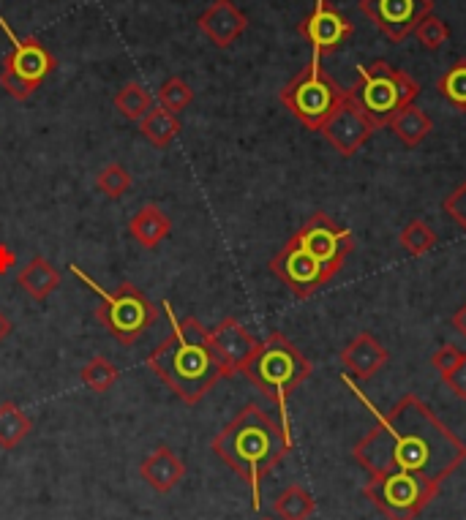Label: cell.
Returning <instances> with one entry per match:
<instances>
[{
	"label": "cell",
	"mask_w": 466,
	"mask_h": 520,
	"mask_svg": "<svg viewBox=\"0 0 466 520\" xmlns=\"http://www.w3.org/2000/svg\"><path fill=\"white\" fill-rule=\"evenodd\" d=\"M368 474L412 471L442 482L466 461V444L417 395H404L377 425L352 447Z\"/></svg>",
	"instance_id": "6da1fadb"
},
{
	"label": "cell",
	"mask_w": 466,
	"mask_h": 520,
	"mask_svg": "<svg viewBox=\"0 0 466 520\" xmlns=\"http://www.w3.org/2000/svg\"><path fill=\"white\" fill-rule=\"evenodd\" d=\"M172 330L148 357V368L167 384L180 401L199 403L221 382L232 379V373L221 360L219 349L213 346L210 330L194 316L175 319L172 305L164 300Z\"/></svg>",
	"instance_id": "7a4b0ae2"
},
{
	"label": "cell",
	"mask_w": 466,
	"mask_h": 520,
	"mask_svg": "<svg viewBox=\"0 0 466 520\" xmlns=\"http://www.w3.org/2000/svg\"><path fill=\"white\" fill-rule=\"evenodd\" d=\"M210 450L248 482L251 507L259 510L262 480L292 452V436L259 403H246L210 442Z\"/></svg>",
	"instance_id": "3957f363"
},
{
	"label": "cell",
	"mask_w": 466,
	"mask_h": 520,
	"mask_svg": "<svg viewBox=\"0 0 466 520\" xmlns=\"http://www.w3.org/2000/svg\"><path fill=\"white\" fill-rule=\"evenodd\" d=\"M240 373L270 403H276L278 414H281V428L292 436L287 403L289 395L295 393L300 384L311 376V363L306 360V354L300 352L298 346L292 344L284 333H270Z\"/></svg>",
	"instance_id": "277c9868"
},
{
	"label": "cell",
	"mask_w": 466,
	"mask_h": 520,
	"mask_svg": "<svg viewBox=\"0 0 466 520\" xmlns=\"http://www.w3.org/2000/svg\"><path fill=\"white\" fill-rule=\"evenodd\" d=\"M420 85L407 71H398L387 60H374L368 66H357L355 85L347 90L355 104L374 128H387L401 109L415 104Z\"/></svg>",
	"instance_id": "5b68a950"
},
{
	"label": "cell",
	"mask_w": 466,
	"mask_h": 520,
	"mask_svg": "<svg viewBox=\"0 0 466 520\" xmlns=\"http://www.w3.org/2000/svg\"><path fill=\"white\" fill-rule=\"evenodd\" d=\"M71 275H77L82 284L93 289L99 295V308H96V319L101 322V327L123 346L139 344V338L148 333L150 327L159 319V311L156 305L150 303L148 295L139 289V286L123 281L118 289H101L93 278H90L82 267L71 265Z\"/></svg>",
	"instance_id": "8992f818"
},
{
	"label": "cell",
	"mask_w": 466,
	"mask_h": 520,
	"mask_svg": "<svg viewBox=\"0 0 466 520\" xmlns=\"http://www.w3.org/2000/svg\"><path fill=\"white\" fill-rule=\"evenodd\" d=\"M281 104L295 115L311 131H322V126L333 118V112L347 99V90L322 69V63L314 55L306 69L289 79L278 93Z\"/></svg>",
	"instance_id": "52a82bcc"
},
{
	"label": "cell",
	"mask_w": 466,
	"mask_h": 520,
	"mask_svg": "<svg viewBox=\"0 0 466 520\" xmlns=\"http://www.w3.org/2000/svg\"><path fill=\"white\" fill-rule=\"evenodd\" d=\"M363 493L387 520H415L437 499L439 482L412 471H382L371 474Z\"/></svg>",
	"instance_id": "ba28073f"
},
{
	"label": "cell",
	"mask_w": 466,
	"mask_h": 520,
	"mask_svg": "<svg viewBox=\"0 0 466 520\" xmlns=\"http://www.w3.org/2000/svg\"><path fill=\"white\" fill-rule=\"evenodd\" d=\"M0 30L11 41V52L3 58V69H0V88L6 90L11 99L28 101L39 90L41 82L55 74L58 60L36 36L20 39L3 17H0Z\"/></svg>",
	"instance_id": "9c48e42d"
},
{
	"label": "cell",
	"mask_w": 466,
	"mask_h": 520,
	"mask_svg": "<svg viewBox=\"0 0 466 520\" xmlns=\"http://www.w3.org/2000/svg\"><path fill=\"white\" fill-rule=\"evenodd\" d=\"M292 237L298 240L300 246L306 248L308 254L317 256L319 265L328 270L330 278L344 267L347 256L352 254V248H355V237H352V232H349L347 226L336 224V221H333L328 213H322V210H317L314 216L308 218L306 224L300 226Z\"/></svg>",
	"instance_id": "30bf717a"
},
{
	"label": "cell",
	"mask_w": 466,
	"mask_h": 520,
	"mask_svg": "<svg viewBox=\"0 0 466 520\" xmlns=\"http://www.w3.org/2000/svg\"><path fill=\"white\" fill-rule=\"evenodd\" d=\"M270 273L295 297H311L330 281V273L319 265L317 256L308 254L295 237H289L287 246L270 259Z\"/></svg>",
	"instance_id": "8fae6325"
},
{
	"label": "cell",
	"mask_w": 466,
	"mask_h": 520,
	"mask_svg": "<svg viewBox=\"0 0 466 520\" xmlns=\"http://www.w3.org/2000/svg\"><path fill=\"white\" fill-rule=\"evenodd\" d=\"M360 11L398 44L412 36L428 14H434V0H360Z\"/></svg>",
	"instance_id": "7c38bea8"
},
{
	"label": "cell",
	"mask_w": 466,
	"mask_h": 520,
	"mask_svg": "<svg viewBox=\"0 0 466 520\" xmlns=\"http://www.w3.org/2000/svg\"><path fill=\"white\" fill-rule=\"evenodd\" d=\"M298 33L311 44L314 55L322 58V55H330V52L341 50V47L352 39L355 25L349 22L347 14H341L333 3L317 0L311 14L300 22Z\"/></svg>",
	"instance_id": "4fadbf2b"
},
{
	"label": "cell",
	"mask_w": 466,
	"mask_h": 520,
	"mask_svg": "<svg viewBox=\"0 0 466 520\" xmlns=\"http://www.w3.org/2000/svg\"><path fill=\"white\" fill-rule=\"evenodd\" d=\"M374 131L377 128L371 126V120L347 96V99L341 101V107L333 112V118L322 126V137L328 139L341 156L352 158L357 150L366 145L368 139L374 137Z\"/></svg>",
	"instance_id": "5bb4252c"
},
{
	"label": "cell",
	"mask_w": 466,
	"mask_h": 520,
	"mask_svg": "<svg viewBox=\"0 0 466 520\" xmlns=\"http://www.w3.org/2000/svg\"><path fill=\"white\" fill-rule=\"evenodd\" d=\"M210 338H213V346L219 349L221 360H224V365H227L232 376L243 371L248 365V360H251L259 349L257 338L248 333L246 327H243L235 316L221 319V322L210 330Z\"/></svg>",
	"instance_id": "9a60e30c"
},
{
	"label": "cell",
	"mask_w": 466,
	"mask_h": 520,
	"mask_svg": "<svg viewBox=\"0 0 466 520\" xmlns=\"http://www.w3.org/2000/svg\"><path fill=\"white\" fill-rule=\"evenodd\" d=\"M197 25L219 50H227L246 33L248 17L232 0H213L208 9L202 11Z\"/></svg>",
	"instance_id": "2e32d148"
},
{
	"label": "cell",
	"mask_w": 466,
	"mask_h": 520,
	"mask_svg": "<svg viewBox=\"0 0 466 520\" xmlns=\"http://www.w3.org/2000/svg\"><path fill=\"white\" fill-rule=\"evenodd\" d=\"M341 363L357 382H368L390 363V352L371 333H360L341 352Z\"/></svg>",
	"instance_id": "e0dca14e"
},
{
	"label": "cell",
	"mask_w": 466,
	"mask_h": 520,
	"mask_svg": "<svg viewBox=\"0 0 466 520\" xmlns=\"http://www.w3.org/2000/svg\"><path fill=\"white\" fill-rule=\"evenodd\" d=\"M139 477L156 493H169L175 491L186 477V463L178 452L169 450L167 444H161L139 463Z\"/></svg>",
	"instance_id": "ac0fdd59"
},
{
	"label": "cell",
	"mask_w": 466,
	"mask_h": 520,
	"mask_svg": "<svg viewBox=\"0 0 466 520\" xmlns=\"http://www.w3.org/2000/svg\"><path fill=\"white\" fill-rule=\"evenodd\" d=\"M169 232H172V221H169L167 213L156 205L139 207L129 221V235L134 237L142 248H156Z\"/></svg>",
	"instance_id": "d6986e66"
},
{
	"label": "cell",
	"mask_w": 466,
	"mask_h": 520,
	"mask_svg": "<svg viewBox=\"0 0 466 520\" xmlns=\"http://www.w3.org/2000/svg\"><path fill=\"white\" fill-rule=\"evenodd\" d=\"M17 284H20L33 300L44 303V300L60 286V273L55 270L52 262L44 259V256H36V259H30L28 265L22 267L20 275H17Z\"/></svg>",
	"instance_id": "ffe728a7"
},
{
	"label": "cell",
	"mask_w": 466,
	"mask_h": 520,
	"mask_svg": "<svg viewBox=\"0 0 466 520\" xmlns=\"http://www.w3.org/2000/svg\"><path fill=\"white\" fill-rule=\"evenodd\" d=\"M387 128H393V134H396V139L404 148H417L434 131V120L428 118L420 107L409 104L407 109H401L396 118L390 120Z\"/></svg>",
	"instance_id": "44dd1931"
},
{
	"label": "cell",
	"mask_w": 466,
	"mask_h": 520,
	"mask_svg": "<svg viewBox=\"0 0 466 520\" xmlns=\"http://www.w3.org/2000/svg\"><path fill=\"white\" fill-rule=\"evenodd\" d=\"M139 131L153 148L164 150L180 134V120L178 115H172L164 107H153L145 118L139 120Z\"/></svg>",
	"instance_id": "7402d4cb"
},
{
	"label": "cell",
	"mask_w": 466,
	"mask_h": 520,
	"mask_svg": "<svg viewBox=\"0 0 466 520\" xmlns=\"http://www.w3.org/2000/svg\"><path fill=\"white\" fill-rule=\"evenodd\" d=\"M33 431V420L22 412L17 403H0V447L3 450H14L22 444Z\"/></svg>",
	"instance_id": "603a6c76"
},
{
	"label": "cell",
	"mask_w": 466,
	"mask_h": 520,
	"mask_svg": "<svg viewBox=\"0 0 466 520\" xmlns=\"http://www.w3.org/2000/svg\"><path fill=\"white\" fill-rule=\"evenodd\" d=\"M314 510H317V501L303 485H289L273 501V512L278 520H308Z\"/></svg>",
	"instance_id": "cb8c5ba5"
},
{
	"label": "cell",
	"mask_w": 466,
	"mask_h": 520,
	"mask_svg": "<svg viewBox=\"0 0 466 520\" xmlns=\"http://www.w3.org/2000/svg\"><path fill=\"white\" fill-rule=\"evenodd\" d=\"M112 104H115V109H118L123 118L131 120V123H139L153 109V96L139 82H129V85H123L115 93Z\"/></svg>",
	"instance_id": "d4e9b609"
},
{
	"label": "cell",
	"mask_w": 466,
	"mask_h": 520,
	"mask_svg": "<svg viewBox=\"0 0 466 520\" xmlns=\"http://www.w3.org/2000/svg\"><path fill=\"white\" fill-rule=\"evenodd\" d=\"M437 90L439 96H442L450 107H456L458 112H466V58L456 60V63L439 77Z\"/></svg>",
	"instance_id": "484cf974"
},
{
	"label": "cell",
	"mask_w": 466,
	"mask_h": 520,
	"mask_svg": "<svg viewBox=\"0 0 466 520\" xmlns=\"http://www.w3.org/2000/svg\"><path fill=\"white\" fill-rule=\"evenodd\" d=\"M437 240V232H434L426 221H420V218H412V221L401 229V235H398V243H401V248H404L409 256L428 254L431 248L437 246Z\"/></svg>",
	"instance_id": "4316f807"
},
{
	"label": "cell",
	"mask_w": 466,
	"mask_h": 520,
	"mask_svg": "<svg viewBox=\"0 0 466 520\" xmlns=\"http://www.w3.org/2000/svg\"><path fill=\"white\" fill-rule=\"evenodd\" d=\"M118 379V365L110 363L107 357H93V360L82 368V382L88 384V390H93V393H107L112 384H118Z\"/></svg>",
	"instance_id": "83f0119b"
},
{
	"label": "cell",
	"mask_w": 466,
	"mask_h": 520,
	"mask_svg": "<svg viewBox=\"0 0 466 520\" xmlns=\"http://www.w3.org/2000/svg\"><path fill=\"white\" fill-rule=\"evenodd\" d=\"M191 101H194V90L189 88V82H186V79L172 77L161 85L159 104L167 109V112H172V115H180L183 109L189 107Z\"/></svg>",
	"instance_id": "f1b7e54d"
},
{
	"label": "cell",
	"mask_w": 466,
	"mask_h": 520,
	"mask_svg": "<svg viewBox=\"0 0 466 520\" xmlns=\"http://www.w3.org/2000/svg\"><path fill=\"white\" fill-rule=\"evenodd\" d=\"M96 188H99L104 197L120 199L123 194H129L131 175L126 172L123 164H110V167H104L99 175H96Z\"/></svg>",
	"instance_id": "f546056e"
},
{
	"label": "cell",
	"mask_w": 466,
	"mask_h": 520,
	"mask_svg": "<svg viewBox=\"0 0 466 520\" xmlns=\"http://www.w3.org/2000/svg\"><path fill=\"white\" fill-rule=\"evenodd\" d=\"M415 36L417 41L423 44V50L437 52L442 50L447 44V39H450V28H447V22H442L439 17H434V14H428L426 20L415 28Z\"/></svg>",
	"instance_id": "4dcf8cb0"
},
{
	"label": "cell",
	"mask_w": 466,
	"mask_h": 520,
	"mask_svg": "<svg viewBox=\"0 0 466 520\" xmlns=\"http://www.w3.org/2000/svg\"><path fill=\"white\" fill-rule=\"evenodd\" d=\"M442 210H445L447 216L453 218L461 229H466V183H461L456 191H450V197L442 202Z\"/></svg>",
	"instance_id": "1f68e13d"
},
{
	"label": "cell",
	"mask_w": 466,
	"mask_h": 520,
	"mask_svg": "<svg viewBox=\"0 0 466 520\" xmlns=\"http://www.w3.org/2000/svg\"><path fill=\"white\" fill-rule=\"evenodd\" d=\"M464 354H466L464 349H458V346H453V344H445V346H439L437 352H434V357H431V365H434V368L439 371V376H442V373L453 371V368L458 365V360H461Z\"/></svg>",
	"instance_id": "d6a6232c"
},
{
	"label": "cell",
	"mask_w": 466,
	"mask_h": 520,
	"mask_svg": "<svg viewBox=\"0 0 466 520\" xmlns=\"http://www.w3.org/2000/svg\"><path fill=\"white\" fill-rule=\"evenodd\" d=\"M442 382L447 384V390L456 395V398L466 401V354L458 360V365L453 371L442 373Z\"/></svg>",
	"instance_id": "836d02e7"
},
{
	"label": "cell",
	"mask_w": 466,
	"mask_h": 520,
	"mask_svg": "<svg viewBox=\"0 0 466 520\" xmlns=\"http://www.w3.org/2000/svg\"><path fill=\"white\" fill-rule=\"evenodd\" d=\"M17 265V254L6 243H0V275H6L11 267Z\"/></svg>",
	"instance_id": "e575fe53"
},
{
	"label": "cell",
	"mask_w": 466,
	"mask_h": 520,
	"mask_svg": "<svg viewBox=\"0 0 466 520\" xmlns=\"http://www.w3.org/2000/svg\"><path fill=\"white\" fill-rule=\"evenodd\" d=\"M450 324H453V330H456L461 338H466V303L458 308L456 314L450 316Z\"/></svg>",
	"instance_id": "d590c367"
},
{
	"label": "cell",
	"mask_w": 466,
	"mask_h": 520,
	"mask_svg": "<svg viewBox=\"0 0 466 520\" xmlns=\"http://www.w3.org/2000/svg\"><path fill=\"white\" fill-rule=\"evenodd\" d=\"M11 330H14V324H11L9 316H6V314H3V311H0V344H3L6 338H9Z\"/></svg>",
	"instance_id": "8d00e7d4"
},
{
	"label": "cell",
	"mask_w": 466,
	"mask_h": 520,
	"mask_svg": "<svg viewBox=\"0 0 466 520\" xmlns=\"http://www.w3.org/2000/svg\"><path fill=\"white\" fill-rule=\"evenodd\" d=\"M262 520H273V518H262Z\"/></svg>",
	"instance_id": "74e56055"
}]
</instances>
